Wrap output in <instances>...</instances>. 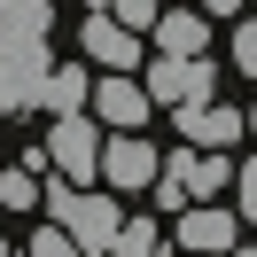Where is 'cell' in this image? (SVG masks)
Returning a JSON list of instances; mask_svg holds the SVG:
<instances>
[{"label": "cell", "instance_id": "cell-10", "mask_svg": "<svg viewBox=\"0 0 257 257\" xmlns=\"http://www.w3.org/2000/svg\"><path fill=\"white\" fill-rule=\"evenodd\" d=\"M179 141H195V156H218L226 141H241V109H226V101L179 109Z\"/></svg>", "mask_w": 257, "mask_h": 257}, {"label": "cell", "instance_id": "cell-5", "mask_svg": "<svg viewBox=\"0 0 257 257\" xmlns=\"http://www.w3.org/2000/svg\"><path fill=\"white\" fill-rule=\"evenodd\" d=\"M47 156H55V172H63L70 187H78V179H94V164H101V133H94V117H55Z\"/></svg>", "mask_w": 257, "mask_h": 257}, {"label": "cell", "instance_id": "cell-7", "mask_svg": "<svg viewBox=\"0 0 257 257\" xmlns=\"http://www.w3.org/2000/svg\"><path fill=\"white\" fill-rule=\"evenodd\" d=\"M78 39H86V63H101L109 78H133V70H141V39H133V32H117L101 8L78 24Z\"/></svg>", "mask_w": 257, "mask_h": 257}, {"label": "cell", "instance_id": "cell-12", "mask_svg": "<svg viewBox=\"0 0 257 257\" xmlns=\"http://www.w3.org/2000/svg\"><path fill=\"white\" fill-rule=\"evenodd\" d=\"M94 94V78H86L78 63H47V86H39V101H47L55 117H78V101Z\"/></svg>", "mask_w": 257, "mask_h": 257}, {"label": "cell", "instance_id": "cell-15", "mask_svg": "<svg viewBox=\"0 0 257 257\" xmlns=\"http://www.w3.org/2000/svg\"><path fill=\"white\" fill-rule=\"evenodd\" d=\"M39 203V172H0V210H32Z\"/></svg>", "mask_w": 257, "mask_h": 257}, {"label": "cell", "instance_id": "cell-4", "mask_svg": "<svg viewBox=\"0 0 257 257\" xmlns=\"http://www.w3.org/2000/svg\"><path fill=\"white\" fill-rule=\"evenodd\" d=\"M226 179H234V164H226V156H195V148H179V156L156 172V203L179 210V195H218Z\"/></svg>", "mask_w": 257, "mask_h": 257}, {"label": "cell", "instance_id": "cell-3", "mask_svg": "<svg viewBox=\"0 0 257 257\" xmlns=\"http://www.w3.org/2000/svg\"><path fill=\"white\" fill-rule=\"evenodd\" d=\"M47 39H0V109H39Z\"/></svg>", "mask_w": 257, "mask_h": 257}, {"label": "cell", "instance_id": "cell-18", "mask_svg": "<svg viewBox=\"0 0 257 257\" xmlns=\"http://www.w3.org/2000/svg\"><path fill=\"white\" fill-rule=\"evenodd\" d=\"M32 257H78V249H70L55 226H39V234H32Z\"/></svg>", "mask_w": 257, "mask_h": 257}, {"label": "cell", "instance_id": "cell-8", "mask_svg": "<svg viewBox=\"0 0 257 257\" xmlns=\"http://www.w3.org/2000/svg\"><path fill=\"white\" fill-rule=\"evenodd\" d=\"M234 234H241V226H234V210H226V203H195L187 218H179V249H195V257H226V249H234Z\"/></svg>", "mask_w": 257, "mask_h": 257}, {"label": "cell", "instance_id": "cell-16", "mask_svg": "<svg viewBox=\"0 0 257 257\" xmlns=\"http://www.w3.org/2000/svg\"><path fill=\"white\" fill-rule=\"evenodd\" d=\"M234 70H241V78L257 70V24H249V16L234 24Z\"/></svg>", "mask_w": 257, "mask_h": 257}, {"label": "cell", "instance_id": "cell-11", "mask_svg": "<svg viewBox=\"0 0 257 257\" xmlns=\"http://www.w3.org/2000/svg\"><path fill=\"white\" fill-rule=\"evenodd\" d=\"M94 109H101V125H117V133L148 125V94H141V78H94Z\"/></svg>", "mask_w": 257, "mask_h": 257}, {"label": "cell", "instance_id": "cell-9", "mask_svg": "<svg viewBox=\"0 0 257 257\" xmlns=\"http://www.w3.org/2000/svg\"><path fill=\"white\" fill-rule=\"evenodd\" d=\"M156 47H164V63H195V55L210 47V24L195 16V8H156Z\"/></svg>", "mask_w": 257, "mask_h": 257}, {"label": "cell", "instance_id": "cell-14", "mask_svg": "<svg viewBox=\"0 0 257 257\" xmlns=\"http://www.w3.org/2000/svg\"><path fill=\"white\" fill-rule=\"evenodd\" d=\"M156 218H125V226H117V241H109V257H156Z\"/></svg>", "mask_w": 257, "mask_h": 257}, {"label": "cell", "instance_id": "cell-13", "mask_svg": "<svg viewBox=\"0 0 257 257\" xmlns=\"http://www.w3.org/2000/svg\"><path fill=\"white\" fill-rule=\"evenodd\" d=\"M55 8L47 0H0V39H47Z\"/></svg>", "mask_w": 257, "mask_h": 257}, {"label": "cell", "instance_id": "cell-17", "mask_svg": "<svg viewBox=\"0 0 257 257\" xmlns=\"http://www.w3.org/2000/svg\"><path fill=\"white\" fill-rule=\"evenodd\" d=\"M234 195H241V218H249V210H257V164H241V172H234ZM234 218V226H241Z\"/></svg>", "mask_w": 257, "mask_h": 257}, {"label": "cell", "instance_id": "cell-1", "mask_svg": "<svg viewBox=\"0 0 257 257\" xmlns=\"http://www.w3.org/2000/svg\"><path fill=\"white\" fill-rule=\"evenodd\" d=\"M39 203H55V234H63L78 257H109L117 226H125L109 195H86V187H55V195H39Z\"/></svg>", "mask_w": 257, "mask_h": 257}, {"label": "cell", "instance_id": "cell-6", "mask_svg": "<svg viewBox=\"0 0 257 257\" xmlns=\"http://www.w3.org/2000/svg\"><path fill=\"white\" fill-rule=\"evenodd\" d=\"M94 172L109 179L117 195H125V187H156V172H164V156H156V148H148V141H133V133H117V141L101 148V164H94Z\"/></svg>", "mask_w": 257, "mask_h": 257}, {"label": "cell", "instance_id": "cell-2", "mask_svg": "<svg viewBox=\"0 0 257 257\" xmlns=\"http://www.w3.org/2000/svg\"><path fill=\"white\" fill-rule=\"evenodd\" d=\"M148 109H156V101H172V109H203L210 94H218V70H210V55H195V63H148Z\"/></svg>", "mask_w": 257, "mask_h": 257}, {"label": "cell", "instance_id": "cell-19", "mask_svg": "<svg viewBox=\"0 0 257 257\" xmlns=\"http://www.w3.org/2000/svg\"><path fill=\"white\" fill-rule=\"evenodd\" d=\"M0 257H8V241H0Z\"/></svg>", "mask_w": 257, "mask_h": 257}]
</instances>
